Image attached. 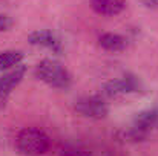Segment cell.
I'll list each match as a JSON object with an SVG mask.
<instances>
[{"mask_svg":"<svg viewBox=\"0 0 158 156\" xmlns=\"http://www.w3.org/2000/svg\"><path fill=\"white\" fill-rule=\"evenodd\" d=\"M49 136L37 127H25L15 138V147L23 156H43L49 150Z\"/></svg>","mask_w":158,"mask_h":156,"instance_id":"1","label":"cell"},{"mask_svg":"<svg viewBox=\"0 0 158 156\" xmlns=\"http://www.w3.org/2000/svg\"><path fill=\"white\" fill-rule=\"evenodd\" d=\"M35 77L54 89H68L71 86V74L57 60H42L35 66Z\"/></svg>","mask_w":158,"mask_h":156,"instance_id":"2","label":"cell"},{"mask_svg":"<svg viewBox=\"0 0 158 156\" xmlns=\"http://www.w3.org/2000/svg\"><path fill=\"white\" fill-rule=\"evenodd\" d=\"M155 127H158V107L140 112L135 116L134 124H132V129L126 133V136L131 138V139H134V141H141Z\"/></svg>","mask_w":158,"mask_h":156,"instance_id":"3","label":"cell"},{"mask_svg":"<svg viewBox=\"0 0 158 156\" xmlns=\"http://www.w3.org/2000/svg\"><path fill=\"white\" fill-rule=\"evenodd\" d=\"M74 109L77 113L89 119H105L109 113L107 104L100 97H95V95L80 97L78 100H75Z\"/></svg>","mask_w":158,"mask_h":156,"instance_id":"4","label":"cell"},{"mask_svg":"<svg viewBox=\"0 0 158 156\" xmlns=\"http://www.w3.org/2000/svg\"><path fill=\"white\" fill-rule=\"evenodd\" d=\"M26 74V67L19 64L14 69H11L8 74L0 77V107L5 106L9 95L12 94V90L22 83V80L25 78Z\"/></svg>","mask_w":158,"mask_h":156,"instance_id":"5","label":"cell"},{"mask_svg":"<svg viewBox=\"0 0 158 156\" xmlns=\"http://www.w3.org/2000/svg\"><path fill=\"white\" fill-rule=\"evenodd\" d=\"M140 89V83L135 77L132 75H124L120 78L109 80L103 84V92L109 97H117V95H124V94H132Z\"/></svg>","mask_w":158,"mask_h":156,"instance_id":"6","label":"cell"},{"mask_svg":"<svg viewBox=\"0 0 158 156\" xmlns=\"http://www.w3.org/2000/svg\"><path fill=\"white\" fill-rule=\"evenodd\" d=\"M28 40L34 46L46 48V49L55 52V54H60L61 52V43L58 42V38L54 35L52 32L48 31V29H40V31H35V32L29 34Z\"/></svg>","mask_w":158,"mask_h":156,"instance_id":"7","label":"cell"},{"mask_svg":"<svg viewBox=\"0 0 158 156\" xmlns=\"http://www.w3.org/2000/svg\"><path fill=\"white\" fill-rule=\"evenodd\" d=\"M91 8L98 15L114 17L123 12L126 8V0H91Z\"/></svg>","mask_w":158,"mask_h":156,"instance_id":"8","label":"cell"},{"mask_svg":"<svg viewBox=\"0 0 158 156\" xmlns=\"http://www.w3.org/2000/svg\"><path fill=\"white\" fill-rule=\"evenodd\" d=\"M98 45L109 52H121L127 48L126 37L115 34V32H105L98 37Z\"/></svg>","mask_w":158,"mask_h":156,"instance_id":"9","label":"cell"},{"mask_svg":"<svg viewBox=\"0 0 158 156\" xmlns=\"http://www.w3.org/2000/svg\"><path fill=\"white\" fill-rule=\"evenodd\" d=\"M23 52L15 51V49H9V51L0 52V72L3 70H11L15 66H19L23 60Z\"/></svg>","mask_w":158,"mask_h":156,"instance_id":"10","label":"cell"},{"mask_svg":"<svg viewBox=\"0 0 158 156\" xmlns=\"http://www.w3.org/2000/svg\"><path fill=\"white\" fill-rule=\"evenodd\" d=\"M60 156H92L88 150L77 146H64L60 150Z\"/></svg>","mask_w":158,"mask_h":156,"instance_id":"11","label":"cell"},{"mask_svg":"<svg viewBox=\"0 0 158 156\" xmlns=\"http://www.w3.org/2000/svg\"><path fill=\"white\" fill-rule=\"evenodd\" d=\"M11 26H12V18H11L9 15L0 14V32H5V31H8Z\"/></svg>","mask_w":158,"mask_h":156,"instance_id":"12","label":"cell"},{"mask_svg":"<svg viewBox=\"0 0 158 156\" xmlns=\"http://www.w3.org/2000/svg\"><path fill=\"white\" fill-rule=\"evenodd\" d=\"M148 9H158V0H138Z\"/></svg>","mask_w":158,"mask_h":156,"instance_id":"13","label":"cell"}]
</instances>
